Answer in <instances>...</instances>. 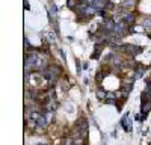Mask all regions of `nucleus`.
<instances>
[{"label":"nucleus","mask_w":151,"mask_h":145,"mask_svg":"<svg viewBox=\"0 0 151 145\" xmlns=\"http://www.w3.org/2000/svg\"><path fill=\"white\" fill-rule=\"evenodd\" d=\"M121 48H122L125 53H129L130 56H134V55H137V53L142 52V48H141V47H136V45H122Z\"/></svg>","instance_id":"nucleus-1"},{"label":"nucleus","mask_w":151,"mask_h":145,"mask_svg":"<svg viewBox=\"0 0 151 145\" xmlns=\"http://www.w3.org/2000/svg\"><path fill=\"white\" fill-rule=\"evenodd\" d=\"M134 20H136V15L133 14V12H125V14H124V21L127 24H133Z\"/></svg>","instance_id":"nucleus-2"},{"label":"nucleus","mask_w":151,"mask_h":145,"mask_svg":"<svg viewBox=\"0 0 151 145\" xmlns=\"http://www.w3.org/2000/svg\"><path fill=\"white\" fill-rule=\"evenodd\" d=\"M97 95H98V97H100V98H101V100H103V98H104V97H106V92H104V91H101V89H98V91H97Z\"/></svg>","instance_id":"nucleus-3"},{"label":"nucleus","mask_w":151,"mask_h":145,"mask_svg":"<svg viewBox=\"0 0 151 145\" xmlns=\"http://www.w3.org/2000/svg\"><path fill=\"white\" fill-rule=\"evenodd\" d=\"M107 98H113V95H112V94H107ZM107 103H110V104H115V101H113V100H107Z\"/></svg>","instance_id":"nucleus-4"}]
</instances>
